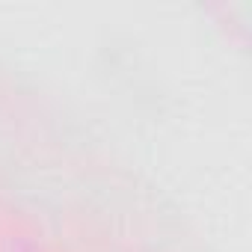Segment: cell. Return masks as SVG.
I'll return each instance as SVG.
<instances>
[{
  "label": "cell",
  "mask_w": 252,
  "mask_h": 252,
  "mask_svg": "<svg viewBox=\"0 0 252 252\" xmlns=\"http://www.w3.org/2000/svg\"><path fill=\"white\" fill-rule=\"evenodd\" d=\"M21 252H27V249H21Z\"/></svg>",
  "instance_id": "obj_1"
}]
</instances>
